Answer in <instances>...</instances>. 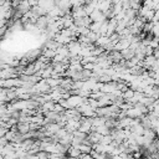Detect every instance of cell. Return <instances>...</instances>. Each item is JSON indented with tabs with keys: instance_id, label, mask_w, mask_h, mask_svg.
I'll return each mask as SVG.
<instances>
[{
	"instance_id": "cell-2",
	"label": "cell",
	"mask_w": 159,
	"mask_h": 159,
	"mask_svg": "<svg viewBox=\"0 0 159 159\" xmlns=\"http://www.w3.org/2000/svg\"><path fill=\"white\" fill-rule=\"evenodd\" d=\"M70 4H71V7L72 6H81V5H84V0H70Z\"/></svg>"
},
{
	"instance_id": "cell-1",
	"label": "cell",
	"mask_w": 159,
	"mask_h": 159,
	"mask_svg": "<svg viewBox=\"0 0 159 159\" xmlns=\"http://www.w3.org/2000/svg\"><path fill=\"white\" fill-rule=\"evenodd\" d=\"M89 19H91V21H98V22H103L104 20H107V16H106V14L104 12H102L101 10H98V9H94L89 15Z\"/></svg>"
}]
</instances>
